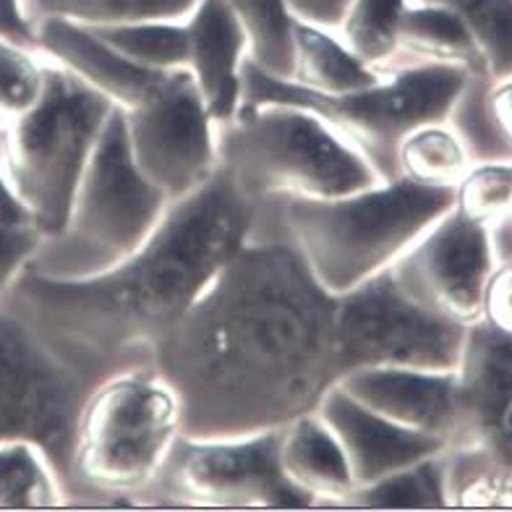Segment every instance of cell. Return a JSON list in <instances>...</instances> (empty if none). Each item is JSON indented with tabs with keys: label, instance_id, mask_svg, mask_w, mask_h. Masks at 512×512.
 I'll list each match as a JSON object with an SVG mask.
<instances>
[{
	"label": "cell",
	"instance_id": "obj_1",
	"mask_svg": "<svg viewBox=\"0 0 512 512\" xmlns=\"http://www.w3.org/2000/svg\"><path fill=\"white\" fill-rule=\"evenodd\" d=\"M335 301L283 223L251 230L155 351L181 403L183 437L275 432L317 411L340 379Z\"/></svg>",
	"mask_w": 512,
	"mask_h": 512
},
{
	"label": "cell",
	"instance_id": "obj_2",
	"mask_svg": "<svg viewBox=\"0 0 512 512\" xmlns=\"http://www.w3.org/2000/svg\"><path fill=\"white\" fill-rule=\"evenodd\" d=\"M256 204L223 170L170 204L142 249L81 280L21 272L3 306L27 319L89 384L155 366L157 345L189 314L223 264L251 236Z\"/></svg>",
	"mask_w": 512,
	"mask_h": 512
},
{
	"label": "cell",
	"instance_id": "obj_3",
	"mask_svg": "<svg viewBox=\"0 0 512 512\" xmlns=\"http://www.w3.org/2000/svg\"><path fill=\"white\" fill-rule=\"evenodd\" d=\"M455 189H426L405 178L379 181L337 199H280V223L306 267L332 296L390 270L447 215Z\"/></svg>",
	"mask_w": 512,
	"mask_h": 512
},
{
	"label": "cell",
	"instance_id": "obj_4",
	"mask_svg": "<svg viewBox=\"0 0 512 512\" xmlns=\"http://www.w3.org/2000/svg\"><path fill=\"white\" fill-rule=\"evenodd\" d=\"M181 434L178 395L155 366L102 379L76 421L71 505L139 507Z\"/></svg>",
	"mask_w": 512,
	"mask_h": 512
},
{
	"label": "cell",
	"instance_id": "obj_5",
	"mask_svg": "<svg viewBox=\"0 0 512 512\" xmlns=\"http://www.w3.org/2000/svg\"><path fill=\"white\" fill-rule=\"evenodd\" d=\"M220 170L256 207L337 199L382 181L351 142L293 102H243L220 126Z\"/></svg>",
	"mask_w": 512,
	"mask_h": 512
},
{
	"label": "cell",
	"instance_id": "obj_6",
	"mask_svg": "<svg viewBox=\"0 0 512 512\" xmlns=\"http://www.w3.org/2000/svg\"><path fill=\"white\" fill-rule=\"evenodd\" d=\"M168 209L162 191L131 160L123 110L115 108L81 176L66 225L42 241L29 267L58 280L102 275L142 249Z\"/></svg>",
	"mask_w": 512,
	"mask_h": 512
},
{
	"label": "cell",
	"instance_id": "obj_7",
	"mask_svg": "<svg viewBox=\"0 0 512 512\" xmlns=\"http://www.w3.org/2000/svg\"><path fill=\"white\" fill-rule=\"evenodd\" d=\"M113 110V102L87 81L48 61L37 105L6 126L0 162L45 238L58 236L66 225L81 176Z\"/></svg>",
	"mask_w": 512,
	"mask_h": 512
},
{
	"label": "cell",
	"instance_id": "obj_8",
	"mask_svg": "<svg viewBox=\"0 0 512 512\" xmlns=\"http://www.w3.org/2000/svg\"><path fill=\"white\" fill-rule=\"evenodd\" d=\"M471 71L437 63H395L369 89L343 97L314 95L246 63L243 102H293L317 113L345 142H351L382 181L398 178L395 149L411 128L447 121Z\"/></svg>",
	"mask_w": 512,
	"mask_h": 512
},
{
	"label": "cell",
	"instance_id": "obj_9",
	"mask_svg": "<svg viewBox=\"0 0 512 512\" xmlns=\"http://www.w3.org/2000/svg\"><path fill=\"white\" fill-rule=\"evenodd\" d=\"M468 324L416 304L392 270L337 296L332 351L340 379L361 369L455 371ZM337 379V382H340Z\"/></svg>",
	"mask_w": 512,
	"mask_h": 512
},
{
	"label": "cell",
	"instance_id": "obj_10",
	"mask_svg": "<svg viewBox=\"0 0 512 512\" xmlns=\"http://www.w3.org/2000/svg\"><path fill=\"white\" fill-rule=\"evenodd\" d=\"M89 384L53 345L8 306H0V442L32 439L71 489V450ZM71 502V494H68Z\"/></svg>",
	"mask_w": 512,
	"mask_h": 512
},
{
	"label": "cell",
	"instance_id": "obj_11",
	"mask_svg": "<svg viewBox=\"0 0 512 512\" xmlns=\"http://www.w3.org/2000/svg\"><path fill=\"white\" fill-rule=\"evenodd\" d=\"M147 507L306 510L280 468V429L249 437H183L139 497Z\"/></svg>",
	"mask_w": 512,
	"mask_h": 512
},
{
	"label": "cell",
	"instance_id": "obj_12",
	"mask_svg": "<svg viewBox=\"0 0 512 512\" xmlns=\"http://www.w3.org/2000/svg\"><path fill=\"white\" fill-rule=\"evenodd\" d=\"M131 160L170 204L204 189L220 170V126L204 108L186 68L168 71L160 87L123 110Z\"/></svg>",
	"mask_w": 512,
	"mask_h": 512
},
{
	"label": "cell",
	"instance_id": "obj_13",
	"mask_svg": "<svg viewBox=\"0 0 512 512\" xmlns=\"http://www.w3.org/2000/svg\"><path fill=\"white\" fill-rule=\"evenodd\" d=\"M494 267L492 228L450 209L390 270L416 304L452 322L471 324L481 319Z\"/></svg>",
	"mask_w": 512,
	"mask_h": 512
},
{
	"label": "cell",
	"instance_id": "obj_14",
	"mask_svg": "<svg viewBox=\"0 0 512 512\" xmlns=\"http://www.w3.org/2000/svg\"><path fill=\"white\" fill-rule=\"evenodd\" d=\"M317 411L340 439L356 489L447 450L445 439L392 424L390 418L356 403L340 384L324 395Z\"/></svg>",
	"mask_w": 512,
	"mask_h": 512
},
{
	"label": "cell",
	"instance_id": "obj_15",
	"mask_svg": "<svg viewBox=\"0 0 512 512\" xmlns=\"http://www.w3.org/2000/svg\"><path fill=\"white\" fill-rule=\"evenodd\" d=\"M455 377L458 429L447 447L481 445L512 405V335L486 319L468 324Z\"/></svg>",
	"mask_w": 512,
	"mask_h": 512
},
{
	"label": "cell",
	"instance_id": "obj_16",
	"mask_svg": "<svg viewBox=\"0 0 512 512\" xmlns=\"http://www.w3.org/2000/svg\"><path fill=\"white\" fill-rule=\"evenodd\" d=\"M186 34V71L204 108L225 126L243 105V68L251 58L246 29L225 0H199L186 16Z\"/></svg>",
	"mask_w": 512,
	"mask_h": 512
},
{
	"label": "cell",
	"instance_id": "obj_17",
	"mask_svg": "<svg viewBox=\"0 0 512 512\" xmlns=\"http://www.w3.org/2000/svg\"><path fill=\"white\" fill-rule=\"evenodd\" d=\"M348 395L369 411L413 432L432 434L447 445L458 429L452 371L361 369L340 379Z\"/></svg>",
	"mask_w": 512,
	"mask_h": 512
},
{
	"label": "cell",
	"instance_id": "obj_18",
	"mask_svg": "<svg viewBox=\"0 0 512 512\" xmlns=\"http://www.w3.org/2000/svg\"><path fill=\"white\" fill-rule=\"evenodd\" d=\"M34 48L48 61L68 68L81 81H87L89 87L97 89L121 110L142 105L160 87L165 76L126 61L95 29L76 24V21H34Z\"/></svg>",
	"mask_w": 512,
	"mask_h": 512
},
{
	"label": "cell",
	"instance_id": "obj_19",
	"mask_svg": "<svg viewBox=\"0 0 512 512\" xmlns=\"http://www.w3.org/2000/svg\"><path fill=\"white\" fill-rule=\"evenodd\" d=\"M280 468L311 507H345L356 492L348 455L319 411L293 418L280 429Z\"/></svg>",
	"mask_w": 512,
	"mask_h": 512
},
{
	"label": "cell",
	"instance_id": "obj_20",
	"mask_svg": "<svg viewBox=\"0 0 512 512\" xmlns=\"http://www.w3.org/2000/svg\"><path fill=\"white\" fill-rule=\"evenodd\" d=\"M379 79L382 71L356 58L335 32L296 21L288 84L314 95L343 97L374 87Z\"/></svg>",
	"mask_w": 512,
	"mask_h": 512
},
{
	"label": "cell",
	"instance_id": "obj_21",
	"mask_svg": "<svg viewBox=\"0 0 512 512\" xmlns=\"http://www.w3.org/2000/svg\"><path fill=\"white\" fill-rule=\"evenodd\" d=\"M395 63H437V66L484 71V63L463 21L450 8L437 3H416V0H408V8L400 19Z\"/></svg>",
	"mask_w": 512,
	"mask_h": 512
},
{
	"label": "cell",
	"instance_id": "obj_22",
	"mask_svg": "<svg viewBox=\"0 0 512 512\" xmlns=\"http://www.w3.org/2000/svg\"><path fill=\"white\" fill-rule=\"evenodd\" d=\"M68 492L50 455L32 439L0 442V510L66 507Z\"/></svg>",
	"mask_w": 512,
	"mask_h": 512
},
{
	"label": "cell",
	"instance_id": "obj_23",
	"mask_svg": "<svg viewBox=\"0 0 512 512\" xmlns=\"http://www.w3.org/2000/svg\"><path fill=\"white\" fill-rule=\"evenodd\" d=\"M471 165L463 139L447 121L411 128L395 149L398 178L426 189H455Z\"/></svg>",
	"mask_w": 512,
	"mask_h": 512
},
{
	"label": "cell",
	"instance_id": "obj_24",
	"mask_svg": "<svg viewBox=\"0 0 512 512\" xmlns=\"http://www.w3.org/2000/svg\"><path fill=\"white\" fill-rule=\"evenodd\" d=\"M345 507L361 510H439L447 505L445 450L432 458L400 468L392 476L361 486Z\"/></svg>",
	"mask_w": 512,
	"mask_h": 512
},
{
	"label": "cell",
	"instance_id": "obj_25",
	"mask_svg": "<svg viewBox=\"0 0 512 512\" xmlns=\"http://www.w3.org/2000/svg\"><path fill=\"white\" fill-rule=\"evenodd\" d=\"M445 479L450 507H512V468L484 445L447 447Z\"/></svg>",
	"mask_w": 512,
	"mask_h": 512
},
{
	"label": "cell",
	"instance_id": "obj_26",
	"mask_svg": "<svg viewBox=\"0 0 512 512\" xmlns=\"http://www.w3.org/2000/svg\"><path fill=\"white\" fill-rule=\"evenodd\" d=\"M199 0H24L32 21L66 19L84 27L186 19Z\"/></svg>",
	"mask_w": 512,
	"mask_h": 512
},
{
	"label": "cell",
	"instance_id": "obj_27",
	"mask_svg": "<svg viewBox=\"0 0 512 512\" xmlns=\"http://www.w3.org/2000/svg\"><path fill=\"white\" fill-rule=\"evenodd\" d=\"M92 29L126 61L147 68V71L168 74V71L186 68V58H189L186 19L131 21V24Z\"/></svg>",
	"mask_w": 512,
	"mask_h": 512
},
{
	"label": "cell",
	"instance_id": "obj_28",
	"mask_svg": "<svg viewBox=\"0 0 512 512\" xmlns=\"http://www.w3.org/2000/svg\"><path fill=\"white\" fill-rule=\"evenodd\" d=\"M408 0H351L337 37L366 66L387 71L398 61V29Z\"/></svg>",
	"mask_w": 512,
	"mask_h": 512
},
{
	"label": "cell",
	"instance_id": "obj_29",
	"mask_svg": "<svg viewBox=\"0 0 512 512\" xmlns=\"http://www.w3.org/2000/svg\"><path fill=\"white\" fill-rule=\"evenodd\" d=\"M492 84L494 79L489 74L471 71L447 115V123L463 139L473 162H512V139L502 131L489 105Z\"/></svg>",
	"mask_w": 512,
	"mask_h": 512
},
{
	"label": "cell",
	"instance_id": "obj_30",
	"mask_svg": "<svg viewBox=\"0 0 512 512\" xmlns=\"http://www.w3.org/2000/svg\"><path fill=\"white\" fill-rule=\"evenodd\" d=\"M246 29L251 63L288 81L293 68V27L283 0H225Z\"/></svg>",
	"mask_w": 512,
	"mask_h": 512
},
{
	"label": "cell",
	"instance_id": "obj_31",
	"mask_svg": "<svg viewBox=\"0 0 512 512\" xmlns=\"http://www.w3.org/2000/svg\"><path fill=\"white\" fill-rule=\"evenodd\" d=\"M450 8L471 34L484 71L494 81L512 76V0H416Z\"/></svg>",
	"mask_w": 512,
	"mask_h": 512
},
{
	"label": "cell",
	"instance_id": "obj_32",
	"mask_svg": "<svg viewBox=\"0 0 512 512\" xmlns=\"http://www.w3.org/2000/svg\"><path fill=\"white\" fill-rule=\"evenodd\" d=\"M45 55L0 37V126L6 128L37 105L45 89Z\"/></svg>",
	"mask_w": 512,
	"mask_h": 512
},
{
	"label": "cell",
	"instance_id": "obj_33",
	"mask_svg": "<svg viewBox=\"0 0 512 512\" xmlns=\"http://www.w3.org/2000/svg\"><path fill=\"white\" fill-rule=\"evenodd\" d=\"M512 207V162H473L468 173L455 186L452 209L489 225L499 223Z\"/></svg>",
	"mask_w": 512,
	"mask_h": 512
},
{
	"label": "cell",
	"instance_id": "obj_34",
	"mask_svg": "<svg viewBox=\"0 0 512 512\" xmlns=\"http://www.w3.org/2000/svg\"><path fill=\"white\" fill-rule=\"evenodd\" d=\"M45 236L34 220H0V306L19 275L34 262Z\"/></svg>",
	"mask_w": 512,
	"mask_h": 512
},
{
	"label": "cell",
	"instance_id": "obj_35",
	"mask_svg": "<svg viewBox=\"0 0 512 512\" xmlns=\"http://www.w3.org/2000/svg\"><path fill=\"white\" fill-rule=\"evenodd\" d=\"M481 319L512 335V262H497L489 275Z\"/></svg>",
	"mask_w": 512,
	"mask_h": 512
},
{
	"label": "cell",
	"instance_id": "obj_36",
	"mask_svg": "<svg viewBox=\"0 0 512 512\" xmlns=\"http://www.w3.org/2000/svg\"><path fill=\"white\" fill-rule=\"evenodd\" d=\"M283 3L293 21L330 29V32H337L345 19V11L351 6V0H283Z\"/></svg>",
	"mask_w": 512,
	"mask_h": 512
},
{
	"label": "cell",
	"instance_id": "obj_37",
	"mask_svg": "<svg viewBox=\"0 0 512 512\" xmlns=\"http://www.w3.org/2000/svg\"><path fill=\"white\" fill-rule=\"evenodd\" d=\"M0 37L34 48V21L24 0H0Z\"/></svg>",
	"mask_w": 512,
	"mask_h": 512
},
{
	"label": "cell",
	"instance_id": "obj_38",
	"mask_svg": "<svg viewBox=\"0 0 512 512\" xmlns=\"http://www.w3.org/2000/svg\"><path fill=\"white\" fill-rule=\"evenodd\" d=\"M489 105L502 131L512 139V76L494 81L489 89Z\"/></svg>",
	"mask_w": 512,
	"mask_h": 512
},
{
	"label": "cell",
	"instance_id": "obj_39",
	"mask_svg": "<svg viewBox=\"0 0 512 512\" xmlns=\"http://www.w3.org/2000/svg\"><path fill=\"white\" fill-rule=\"evenodd\" d=\"M481 445L492 452L499 463H505L507 468H512V405H510V411L502 416L497 429H494V432L486 437V442H481Z\"/></svg>",
	"mask_w": 512,
	"mask_h": 512
},
{
	"label": "cell",
	"instance_id": "obj_40",
	"mask_svg": "<svg viewBox=\"0 0 512 512\" xmlns=\"http://www.w3.org/2000/svg\"><path fill=\"white\" fill-rule=\"evenodd\" d=\"M24 217L32 220V215H29L27 207L21 204L14 186L8 181L6 170H3V162H0V220H24Z\"/></svg>",
	"mask_w": 512,
	"mask_h": 512
},
{
	"label": "cell",
	"instance_id": "obj_41",
	"mask_svg": "<svg viewBox=\"0 0 512 512\" xmlns=\"http://www.w3.org/2000/svg\"><path fill=\"white\" fill-rule=\"evenodd\" d=\"M492 243L497 262H512V230L505 225H492Z\"/></svg>",
	"mask_w": 512,
	"mask_h": 512
},
{
	"label": "cell",
	"instance_id": "obj_42",
	"mask_svg": "<svg viewBox=\"0 0 512 512\" xmlns=\"http://www.w3.org/2000/svg\"><path fill=\"white\" fill-rule=\"evenodd\" d=\"M494 225H497V223H494ZM499 225H505V228L512 230V207H510V212H507V215L499 220Z\"/></svg>",
	"mask_w": 512,
	"mask_h": 512
},
{
	"label": "cell",
	"instance_id": "obj_43",
	"mask_svg": "<svg viewBox=\"0 0 512 512\" xmlns=\"http://www.w3.org/2000/svg\"><path fill=\"white\" fill-rule=\"evenodd\" d=\"M3 142H6V128L0 126V152H3Z\"/></svg>",
	"mask_w": 512,
	"mask_h": 512
}]
</instances>
